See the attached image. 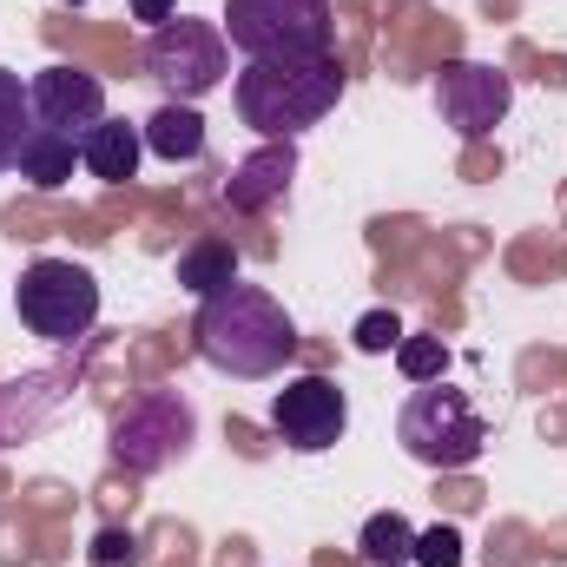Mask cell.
<instances>
[{
  "label": "cell",
  "mask_w": 567,
  "mask_h": 567,
  "mask_svg": "<svg viewBox=\"0 0 567 567\" xmlns=\"http://www.w3.org/2000/svg\"><path fill=\"white\" fill-rule=\"evenodd\" d=\"M145 73L165 86V100H185L198 106L205 93L225 86L231 73V40L218 20H192V13H172L165 27H152L145 40Z\"/></svg>",
  "instance_id": "cell-5"
},
{
  "label": "cell",
  "mask_w": 567,
  "mask_h": 567,
  "mask_svg": "<svg viewBox=\"0 0 567 567\" xmlns=\"http://www.w3.org/2000/svg\"><path fill=\"white\" fill-rule=\"evenodd\" d=\"M33 133V100H27V80L0 66V172L20 165V145Z\"/></svg>",
  "instance_id": "cell-17"
},
{
  "label": "cell",
  "mask_w": 567,
  "mask_h": 567,
  "mask_svg": "<svg viewBox=\"0 0 567 567\" xmlns=\"http://www.w3.org/2000/svg\"><path fill=\"white\" fill-rule=\"evenodd\" d=\"M178 13V0H133V20H145V27H165Z\"/></svg>",
  "instance_id": "cell-22"
},
{
  "label": "cell",
  "mask_w": 567,
  "mask_h": 567,
  "mask_svg": "<svg viewBox=\"0 0 567 567\" xmlns=\"http://www.w3.org/2000/svg\"><path fill=\"white\" fill-rule=\"evenodd\" d=\"M225 40L245 60H323L330 53V0H225Z\"/></svg>",
  "instance_id": "cell-4"
},
{
  "label": "cell",
  "mask_w": 567,
  "mask_h": 567,
  "mask_svg": "<svg viewBox=\"0 0 567 567\" xmlns=\"http://www.w3.org/2000/svg\"><path fill=\"white\" fill-rule=\"evenodd\" d=\"M60 7H86V0H60Z\"/></svg>",
  "instance_id": "cell-23"
},
{
  "label": "cell",
  "mask_w": 567,
  "mask_h": 567,
  "mask_svg": "<svg viewBox=\"0 0 567 567\" xmlns=\"http://www.w3.org/2000/svg\"><path fill=\"white\" fill-rule=\"evenodd\" d=\"M13 310L47 343H80L100 323V278L73 258H33L13 284Z\"/></svg>",
  "instance_id": "cell-6"
},
{
  "label": "cell",
  "mask_w": 567,
  "mask_h": 567,
  "mask_svg": "<svg viewBox=\"0 0 567 567\" xmlns=\"http://www.w3.org/2000/svg\"><path fill=\"white\" fill-rule=\"evenodd\" d=\"M396 370H403L410 383H442V377H449V343H442V337H410V330H403Z\"/></svg>",
  "instance_id": "cell-18"
},
{
  "label": "cell",
  "mask_w": 567,
  "mask_h": 567,
  "mask_svg": "<svg viewBox=\"0 0 567 567\" xmlns=\"http://www.w3.org/2000/svg\"><path fill=\"white\" fill-rule=\"evenodd\" d=\"M350 337H357V350H363V357H390V350L403 343V317H396V310H363Z\"/></svg>",
  "instance_id": "cell-19"
},
{
  "label": "cell",
  "mask_w": 567,
  "mask_h": 567,
  "mask_svg": "<svg viewBox=\"0 0 567 567\" xmlns=\"http://www.w3.org/2000/svg\"><path fill=\"white\" fill-rule=\"evenodd\" d=\"M145 548L133 528H100L93 535V548H86V567H140Z\"/></svg>",
  "instance_id": "cell-20"
},
{
  "label": "cell",
  "mask_w": 567,
  "mask_h": 567,
  "mask_svg": "<svg viewBox=\"0 0 567 567\" xmlns=\"http://www.w3.org/2000/svg\"><path fill=\"white\" fill-rule=\"evenodd\" d=\"M357 555H363L370 567H416V528H410L396 508H383V515H370V522H363Z\"/></svg>",
  "instance_id": "cell-16"
},
{
  "label": "cell",
  "mask_w": 567,
  "mask_h": 567,
  "mask_svg": "<svg viewBox=\"0 0 567 567\" xmlns=\"http://www.w3.org/2000/svg\"><path fill=\"white\" fill-rule=\"evenodd\" d=\"M172 278L185 284L192 297H212V290L238 284V251H231L225 238H198L192 251H178V271H172Z\"/></svg>",
  "instance_id": "cell-15"
},
{
  "label": "cell",
  "mask_w": 567,
  "mask_h": 567,
  "mask_svg": "<svg viewBox=\"0 0 567 567\" xmlns=\"http://www.w3.org/2000/svg\"><path fill=\"white\" fill-rule=\"evenodd\" d=\"M271 429H278L284 449L323 455V449H337L343 429H350V396H343L330 377H290L278 396H271Z\"/></svg>",
  "instance_id": "cell-9"
},
{
  "label": "cell",
  "mask_w": 567,
  "mask_h": 567,
  "mask_svg": "<svg viewBox=\"0 0 567 567\" xmlns=\"http://www.w3.org/2000/svg\"><path fill=\"white\" fill-rule=\"evenodd\" d=\"M290 178H297V140H265L251 158L231 165V178H225V205L245 212V218H258V212H271L284 192H290Z\"/></svg>",
  "instance_id": "cell-11"
},
{
  "label": "cell",
  "mask_w": 567,
  "mask_h": 567,
  "mask_svg": "<svg viewBox=\"0 0 567 567\" xmlns=\"http://www.w3.org/2000/svg\"><path fill=\"white\" fill-rule=\"evenodd\" d=\"M416 567H462V528L455 522H435L416 535Z\"/></svg>",
  "instance_id": "cell-21"
},
{
  "label": "cell",
  "mask_w": 567,
  "mask_h": 567,
  "mask_svg": "<svg viewBox=\"0 0 567 567\" xmlns=\"http://www.w3.org/2000/svg\"><path fill=\"white\" fill-rule=\"evenodd\" d=\"M73 165H80V140L33 126L27 145H20V165H13V172H20L27 185H40V192H60V185H73Z\"/></svg>",
  "instance_id": "cell-14"
},
{
  "label": "cell",
  "mask_w": 567,
  "mask_h": 567,
  "mask_svg": "<svg viewBox=\"0 0 567 567\" xmlns=\"http://www.w3.org/2000/svg\"><path fill=\"white\" fill-rule=\"evenodd\" d=\"M192 442H198V410L178 390H140L106 429V449L126 475H158V468L185 462Z\"/></svg>",
  "instance_id": "cell-7"
},
{
  "label": "cell",
  "mask_w": 567,
  "mask_h": 567,
  "mask_svg": "<svg viewBox=\"0 0 567 567\" xmlns=\"http://www.w3.org/2000/svg\"><path fill=\"white\" fill-rule=\"evenodd\" d=\"M192 337H198V357L218 377H238V383H265V377H278L284 363L297 357L290 310L265 284H245V278L212 290V297H198Z\"/></svg>",
  "instance_id": "cell-1"
},
{
  "label": "cell",
  "mask_w": 567,
  "mask_h": 567,
  "mask_svg": "<svg viewBox=\"0 0 567 567\" xmlns=\"http://www.w3.org/2000/svg\"><path fill=\"white\" fill-rule=\"evenodd\" d=\"M140 133H145V152L165 158V165H192V158H205V120H198V106H185V100H165Z\"/></svg>",
  "instance_id": "cell-13"
},
{
  "label": "cell",
  "mask_w": 567,
  "mask_h": 567,
  "mask_svg": "<svg viewBox=\"0 0 567 567\" xmlns=\"http://www.w3.org/2000/svg\"><path fill=\"white\" fill-rule=\"evenodd\" d=\"M396 442L423 462V468H475L482 462V449H488V423H482V410L462 396V390H449V383H416L410 390V403H403V416H396Z\"/></svg>",
  "instance_id": "cell-3"
},
{
  "label": "cell",
  "mask_w": 567,
  "mask_h": 567,
  "mask_svg": "<svg viewBox=\"0 0 567 567\" xmlns=\"http://www.w3.org/2000/svg\"><path fill=\"white\" fill-rule=\"evenodd\" d=\"M515 106V80L488 60H442L435 73V113L442 126H455L462 140H488Z\"/></svg>",
  "instance_id": "cell-8"
},
{
  "label": "cell",
  "mask_w": 567,
  "mask_h": 567,
  "mask_svg": "<svg viewBox=\"0 0 567 567\" xmlns=\"http://www.w3.org/2000/svg\"><path fill=\"white\" fill-rule=\"evenodd\" d=\"M140 158H145V133L140 126H126V120H113V113L80 140V165H86L100 185H126V178H140Z\"/></svg>",
  "instance_id": "cell-12"
},
{
  "label": "cell",
  "mask_w": 567,
  "mask_h": 567,
  "mask_svg": "<svg viewBox=\"0 0 567 567\" xmlns=\"http://www.w3.org/2000/svg\"><path fill=\"white\" fill-rule=\"evenodd\" d=\"M231 100L258 140H303L310 126H323L337 113L343 66H337V53H323V60H245Z\"/></svg>",
  "instance_id": "cell-2"
},
{
  "label": "cell",
  "mask_w": 567,
  "mask_h": 567,
  "mask_svg": "<svg viewBox=\"0 0 567 567\" xmlns=\"http://www.w3.org/2000/svg\"><path fill=\"white\" fill-rule=\"evenodd\" d=\"M27 100H33V126L47 133H66V140H86L100 120H106V80L73 66V60H53L27 80Z\"/></svg>",
  "instance_id": "cell-10"
}]
</instances>
